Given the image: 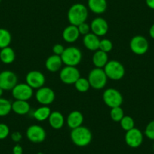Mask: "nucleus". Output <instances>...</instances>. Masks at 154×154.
Here are the masks:
<instances>
[{
    "mask_svg": "<svg viewBox=\"0 0 154 154\" xmlns=\"http://www.w3.org/2000/svg\"><path fill=\"white\" fill-rule=\"evenodd\" d=\"M74 85H75V89L81 93L87 92L89 90V88H91V85H90L89 82H88V78L85 79V78H83V77H80L75 82Z\"/></svg>",
    "mask_w": 154,
    "mask_h": 154,
    "instance_id": "obj_27",
    "label": "nucleus"
},
{
    "mask_svg": "<svg viewBox=\"0 0 154 154\" xmlns=\"http://www.w3.org/2000/svg\"><path fill=\"white\" fill-rule=\"evenodd\" d=\"M91 32L97 36H103L109 30V25L107 21L103 17H95L93 19L90 24Z\"/></svg>",
    "mask_w": 154,
    "mask_h": 154,
    "instance_id": "obj_15",
    "label": "nucleus"
},
{
    "mask_svg": "<svg viewBox=\"0 0 154 154\" xmlns=\"http://www.w3.org/2000/svg\"><path fill=\"white\" fill-rule=\"evenodd\" d=\"M9 134V127L5 123H0V140H4L7 138Z\"/></svg>",
    "mask_w": 154,
    "mask_h": 154,
    "instance_id": "obj_33",
    "label": "nucleus"
},
{
    "mask_svg": "<svg viewBox=\"0 0 154 154\" xmlns=\"http://www.w3.org/2000/svg\"><path fill=\"white\" fill-rule=\"evenodd\" d=\"M119 123H120L121 128L125 131H129L134 128V121L130 116H124Z\"/></svg>",
    "mask_w": 154,
    "mask_h": 154,
    "instance_id": "obj_30",
    "label": "nucleus"
},
{
    "mask_svg": "<svg viewBox=\"0 0 154 154\" xmlns=\"http://www.w3.org/2000/svg\"><path fill=\"white\" fill-rule=\"evenodd\" d=\"M12 152L13 154H23V147H22L20 144L17 143V144L13 147Z\"/></svg>",
    "mask_w": 154,
    "mask_h": 154,
    "instance_id": "obj_37",
    "label": "nucleus"
},
{
    "mask_svg": "<svg viewBox=\"0 0 154 154\" xmlns=\"http://www.w3.org/2000/svg\"><path fill=\"white\" fill-rule=\"evenodd\" d=\"M35 96L38 103L42 106H48L52 103L55 99V93L49 87L43 86L37 89Z\"/></svg>",
    "mask_w": 154,
    "mask_h": 154,
    "instance_id": "obj_12",
    "label": "nucleus"
},
{
    "mask_svg": "<svg viewBox=\"0 0 154 154\" xmlns=\"http://www.w3.org/2000/svg\"><path fill=\"white\" fill-rule=\"evenodd\" d=\"M108 79L112 80H120L124 77L125 69L122 63L118 60H109L103 68Z\"/></svg>",
    "mask_w": 154,
    "mask_h": 154,
    "instance_id": "obj_4",
    "label": "nucleus"
},
{
    "mask_svg": "<svg viewBox=\"0 0 154 154\" xmlns=\"http://www.w3.org/2000/svg\"><path fill=\"white\" fill-rule=\"evenodd\" d=\"M79 36H80V33L77 26H74L72 24L65 27L62 32V38L65 42L68 43H73L76 42Z\"/></svg>",
    "mask_w": 154,
    "mask_h": 154,
    "instance_id": "obj_16",
    "label": "nucleus"
},
{
    "mask_svg": "<svg viewBox=\"0 0 154 154\" xmlns=\"http://www.w3.org/2000/svg\"><path fill=\"white\" fill-rule=\"evenodd\" d=\"M153 149H154V144H153Z\"/></svg>",
    "mask_w": 154,
    "mask_h": 154,
    "instance_id": "obj_43",
    "label": "nucleus"
},
{
    "mask_svg": "<svg viewBox=\"0 0 154 154\" xmlns=\"http://www.w3.org/2000/svg\"><path fill=\"white\" fill-rule=\"evenodd\" d=\"M112 48H113V44H112V41L108 38H103L100 41V45H99V50L104 51V52L107 53L112 51Z\"/></svg>",
    "mask_w": 154,
    "mask_h": 154,
    "instance_id": "obj_31",
    "label": "nucleus"
},
{
    "mask_svg": "<svg viewBox=\"0 0 154 154\" xmlns=\"http://www.w3.org/2000/svg\"><path fill=\"white\" fill-rule=\"evenodd\" d=\"M64 50H65L64 46H63L62 44H60V43L55 44L52 48V51H53V53H54V54H56V55H59V56H61V54H63Z\"/></svg>",
    "mask_w": 154,
    "mask_h": 154,
    "instance_id": "obj_35",
    "label": "nucleus"
},
{
    "mask_svg": "<svg viewBox=\"0 0 154 154\" xmlns=\"http://www.w3.org/2000/svg\"><path fill=\"white\" fill-rule=\"evenodd\" d=\"M15 52L10 46L0 49V60L5 64L12 63L15 60Z\"/></svg>",
    "mask_w": 154,
    "mask_h": 154,
    "instance_id": "obj_24",
    "label": "nucleus"
},
{
    "mask_svg": "<svg viewBox=\"0 0 154 154\" xmlns=\"http://www.w3.org/2000/svg\"><path fill=\"white\" fill-rule=\"evenodd\" d=\"M26 136L28 140L34 143L43 142L46 138V131L42 126L38 125H32L26 129Z\"/></svg>",
    "mask_w": 154,
    "mask_h": 154,
    "instance_id": "obj_9",
    "label": "nucleus"
},
{
    "mask_svg": "<svg viewBox=\"0 0 154 154\" xmlns=\"http://www.w3.org/2000/svg\"><path fill=\"white\" fill-rule=\"evenodd\" d=\"M84 122L83 114L78 110L72 111L69 113L66 118L67 126L71 129H74L79 126H82Z\"/></svg>",
    "mask_w": 154,
    "mask_h": 154,
    "instance_id": "obj_17",
    "label": "nucleus"
},
{
    "mask_svg": "<svg viewBox=\"0 0 154 154\" xmlns=\"http://www.w3.org/2000/svg\"><path fill=\"white\" fill-rule=\"evenodd\" d=\"M130 49L137 55H143L149 49V42L144 36L140 35L132 37L129 43Z\"/></svg>",
    "mask_w": 154,
    "mask_h": 154,
    "instance_id": "obj_8",
    "label": "nucleus"
},
{
    "mask_svg": "<svg viewBox=\"0 0 154 154\" xmlns=\"http://www.w3.org/2000/svg\"><path fill=\"white\" fill-rule=\"evenodd\" d=\"M51 110L48 106H42L37 108L32 113L33 117L38 122H44L48 119Z\"/></svg>",
    "mask_w": 154,
    "mask_h": 154,
    "instance_id": "obj_25",
    "label": "nucleus"
},
{
    "mask_svg": "<svg viewBox=\"0 0 154 154\" xmlns=\"http://www.w3.org/2000/svg\"><path fill=\"white\" fill-rule=\"evenodd\" d=\"M11 137L13 141L15 142V143H18L21 140L22 134L20 131H14V132L11 133Z\"/></svg>",
    "mask_w": 154,
    "mask_h": 154,
    "instance_id": "obj_36",
    "label": "nucleus"
},
{
    "mask_svg": "<svg viewBox=\"0 0 154 154\" xmlns=\"http://www.w3.org/2000/svg\"><path fill=\"white\" fill-rule=\"evenodd\" d=\"M17 76L13 71L3 70L0 72V87L4 91H11L17 84Z\"/></svg>",
    "mask_w": 154,
    "mask_h": 154,
    "instance_id": "obj_10",
    "label": "nucleus"
},
{
    "mask_svg": "<svg viewBox=\"0 0 154 154\" xmlns=\"http://www.w3.org/2000/svg\"><path fill=\"white\" fill-rule=\"evenodd\" d=\"M100 41V39L99 38V36L92 32H89L87 35H84L83 39H82L84 46L88 50L92 51H95L99 49Z\"/></svg>",
    "mask_w": 154,
    "mask_h": 154,
    "instance_id": "obj_18",
    "label": "nucleus"
},
{
    "mask_svg": "<svg viewBox=\"0 0 154 154\" xmlns=\"http://www.w3.org/2000/svg\"><path fill=\"white\" fill-rule=\"evenodd\" d=\"M11 103L7 99L0 97V116H5L11 112Z\"/></svg>",
    "mask_w": 154,
    "mask_h": 154,
    "instance_id": "obj_28",
    "label": "nucleus"
},
{
    "mask_svg": "<svg viewBox=\"0 0 154 154\" xmlns=\"http://www.w3.org/2000/svg\"><path fill=\"white\" fill-rule=\"evenodd\" d=\"M108 61L109 59L107 53L99 49L94 51L92 56V63L95 67L103 68Z\"/></svg>",
    "mask_w": 154,
    "mask_h": 154,
    "instance_id": "obj_23",
    "label": "nucleus"
},
{
    "mask_svg": "<svg viewBox=\"0 0 154 154\" xmlns=\"http://www.w3.org/2000/svg\"><path fill=\"white\" fill-rule=\"evenodd\" d=\"M11 42V32L5 28H0V49L9 46Z\"/></svg>",
    "mask_w": 154,
    "mask_h": 154,
    "instance_id": "obj_26",
    "label": "nucleus"
},
{
    "mask_svg": "<svg viewBox=\"0 0 154 154\" xmlns=\"http://www.w3.org/2000/svg\"><path fill=\"white\" fill-rule=\"evenodd\" d=\"M110 118L112 121L116 122H119L121 119L123 118L124 115V110L121 106H116V107L111 108L110 112Z\"/></svg>",
    "mask_w": 154,
    "mask_h": 154,
    "instance_id": "obj_29",
    "label": "nucleus"
},
{
    "mask_svg": "<svg viewBox=\"0 0 154 154\" xmlns=\"http://www.w3.org/2000/svg\"><path fill=\"white\" fill-rule=\"evenodd\" d=\"M103 100L105 104L111 109L116 106H121L123 102V97L117 89L109 88L103 91Z\"/></svg>",
    "mask_w": 154,
    "mask_h": 154,
    "instance_id": "obj_6",
    "label": "nucleus"
},
{
    "mask_svg": "<svg viewBox=\"0 0 154 154\" xmlns=\"http://www.w3.org/2000/svg\"><path fill=\"white\" fill-rule=\"evenodd\" d=\"M11 110L17 115H26L30 110V104L27 100H15L11 103Z\"/></svg>",
    "mask_w": 154,
    "mask_h": 154,
    "instance_id": "obj_22",
    "label": "nucleus"
},
{
    "mask_svg": "<svg viewBox=\"0 0 154 154\" xmlns=\"http://www.w3.org/2000/svg\"><path fill=\"white\" fill-rule=\"evenodd\" d=\"M146 4L148 8L154 10V0H146Z\"/></svg>",
    "mask_w": 154,
    "mask_h": 154,
    "instance_id": "obj_38",
    "label": "nucleus"
},
{
    "mask_svg": "<svg viewBox=\"0 0 154 154\" xmlns=\"http://www.w3.org/2000/svg\"><path fill=\"white\" fill-rule=\"evenodd\" d=\"M26 83L32 89H38L45 85V77L40 71L31 70L26 75Z\"/></svg>",
    "mask_w": 154,
    "mask_h": 154,
    "instance_id": "obj_13",
    "label": "nucleus"
},
{
    "mask_svg": "<svg viewBox=\"0 0 154 154\" xmlns=\"http://www.w3.org/2000/svg\"><path fill=\"white\" fill-rule=\"evenodd\" d=\"M38 154H43V153H42V152H38Z\"/></svg>",
    "mask_w": 154,
    "mask_h": 154,
    "instance_id": "obj_41",
    "label": "nucleus"
},
{
    "mask_svg": "<svg viewBox=\"0 0 154 154\" xmlns=\"http://www.w3.org/2000/svg\"><path fill=\"white\" fill-rule=\"evenodd\" d=\"M48 120L50 126L54 129H60L64 125V116L59 111H51Z\"/></svg>",
    "mask_w": 154,
    "mask_h": 154,
    "instance_id": "obj_20",
    "label": "nucleus"
},
{
    "mask_svg": "<svg viewBox=\"0 0 154 154\" xmlns=\"http://www.w3.org/2000/svg\"><path fill=\"white\" fill-rule=\"evenodd\" d=\"M107 76L103 68L94 67L89 72L88 80L91 88L95 90L103 89L107 83Z\"/></svg>",
    "mask_w": 154,
    "mask_h": 154,
    "instance_id": "obj_3",
    "label": "nucleus"
},
{
    "mask_svg": "<svg viewBox=\"0 0 154 154\" xmlns=\"http://www.w3.org/2000/svg\"><path fill=\"white\" fill-rule=\"evenodd\" d=\"M1 1H2V0H0V3H1Z\"/></svg>",
    "mask_w": 154,
    "mask_h": 154,
    "instance_id": "obj_42",
    "label": "nucleus"
},
{
    "mask_svg": "<svg viewBox=\"0 0 154 154\" xmlns=\"http://www.w3.org/2000/svg\"><path fill=\"white\" fill-rule=\"evenodd\" d=\"M3 92H4V90L2 89L1 87H0V97H2V94H3Z\"/></svg>",
    "mask_w": 154,
    "mask_h": 154,
    "instance_id": "obj_40",
    "label": "nucleus"
},
{
    "mask_svg": "<svg viewBox=\"0 0 154 154\" xmlns=\"http://www.w3.org/2000/svg\"><path fill=\"white\" fill-rule=\"evenodd\" d=\"M60 57L63 63L66 66H76L82 60V54L79 48L75 46H70L65 48L64 51Z\"/></svg>",
    "mask_w": 154,
    "mask_h": 154,
    "instance_id": "obj_5",
    "label": "nucleus"
},
{
    "mask_svg": "<svg viewBox=\"0 0 154 154\" xmlns=\"http://www.w3.org/2000/svg\"><path fill=\"white\" fill-rule=\"evenodd\" d=\"M149 36L154 39V23L150 26V28H149Z\"/></svg>",
    "mask_w": 154,
    "mask_h": 154,
    "instance_id": "obj_39",
    "label": "nucleus"
},
{
    "mask_svg": "<svg viewBox=\"0 0 154 154\" xmlns=\"http://www.w3.org/2000/svg\"><path fill=\"white\" fill-rule=\"evenodd\" d=\"M63 65L61 57L56 54L49 56L45 60V68L51 72H56L61 69Z\"/></svg>",
    "mask_w": 154,
    "mask_h": 154,
    "instance_id": "obj_19",
    "label": "nucleus"
},
{
    "mask_svg": "<svg viewBox=\"0 0 154 154\" xmlns=\"http://www.w3.org/2000/svg\"><path fill=\"white\" fill-rule=\"evenodd\" d=\"M125 141L128 146L131 148H137L143 141V134L140 129L133 128L127 131L125 134Z\"/></svg>",
    "mask_w": 154,
    "mask_h": 154,
    "instance_id": "obj_14",
    "label": "nucleus"
},
{
    "mask_svg": "<svg viewBox=\"0 0 154 154\" xmlns=\"http://www.w3.org/2000/svg\"><path fill=\"white\" fill-rule=\"evenodd\" d=\"M60 79L66 85H74L75 82L81 77L79 70L76 66H65L60 71Z\"/></svg>",
    "mask_w": 154,
    "mask_h": 154,
    "instance_id": "obj_7",
    "label": "nucleus"
},
{
    "mask_svg": "<svg viewBox=\"0 0 154 154\" xmlns=\"http://www.w3.org/2000/svg\"><path fill=\"white\" fill-rule=\"evenodd\" d=\"M88 16V9L82 3H75L71 5L67 12L68 21L74 26H79L86 21Z\"/></svg>",
    "mask_w": 154,
    "mask_h": 154,
    "instance_id": "obj_1",
    "label": "nucleus"
},
{
    "mask_svg": "<svg viewBox=\"0 0 154 154\" xmlns=\"http://www.w3.org/2000/svg\"><path fill=\"white\" fill-rule=\"evenodd\" d=\"M77 27H78V29H79V32L80 33V35H87L88 33H89L90 30H91L90 25L88 23H87L86 22L81 23L79 26H77Z\"/></svg>",
    "mask_w": 154,
    "mask_h": 154,
    "instance_id": "obj_34",
    "label": "nucleus"
},
{
    "mask_svg": "<svg viewBox=\"0 0 154 154\" xmlns=\"http://www.w3.org/2000/svg\"><path fill=\"white\" fill-rule=\"evenodd\" d=\"M70 138L75 146L84 147L91 143L92 140V134L89 128L82 125L72 129L70 133Z\"/></svg>",
    "mask_w": 154,
    "mask_h": 154,
    "instance_id": "obj_2",
    "label": "nucleus"
},
{
    "mask_svg": "<svg viewBox=\"0 0 154 154\" xmlns=\"http://www.w3.org/2000/svg\"><path fill=\"white\" fill-rule=\"evenodd\" d=\"M11 94L15 100H29L33 95V89L25 83H17L11 90Z\"/></svg>",
    "mask_w": 154,
    "mask_h": 154,
    "instance_id": "obj_11",
    "label": "nucleus"
},
{
    "mask_svg": "<svg viewBox=\"0 0 154 154\" xmlns=\"http://www.w3.org/2000/svg\"><path fill=\"white\" fill-rule=\"evenodd\" d=\"M144 134L149 140H154V120L150 121L145 128Z\"/></svg>",
    "mask_w": 154,
    "mask_h": 154,
    "instance_id": "obj_32",
    "label": "nucleus"
},
{
    "mask_svg": "<svg viewBox=\"0 0 154 154\" xmlns=\"http://www.w3.org/2000/svg\"><path fill=\"white\" fill-rule=\"evenodd\" d=\"M88 8L91 12L101 14L107 9L106 0H88Z\"/></svg>",
    "mask_w": 154,
    "mask_h": 154,
    "instance_id": "obj_21",
    "label": "nucleus"
}]
</instances>
